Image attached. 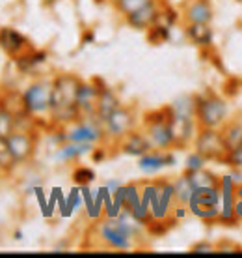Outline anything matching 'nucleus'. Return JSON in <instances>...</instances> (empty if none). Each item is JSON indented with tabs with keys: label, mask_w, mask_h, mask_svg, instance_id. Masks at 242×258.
<instances>
[{
	"label": "nucleus",
	"mask_w": 242,
	"mask_h": 258,
	"mask_svg": "<svg viewBox=\"0 0 242 258\" xmlns=\"http://www.w3.org/2000/svg\"><path fill=\"white\" fill-rule=\"evenodd\" d=\"M170 129L173 137V148H185L198 133V122L194 114H185L170 109Z\"/></svg>",
	"instance_id": "9d476101"
},
{
	"label": "nucleus",
	"mask_w": 242,
	"mask_h": 258,
	"mask_svg": "<svg viewBox=\"0 0 242 258\" xmlns=\"http://www.w3.org/2000/svg\"><path fill=\"white\" fill-rule=\"evenodd\" d=\"M186 174L190 178V183L194 189H209L220 185V178L214 172L207 170V168H201V170H196V172H186Z\"/></svg>",
	"instance_id": "5701e85b"
},
{
	"label": "nucleus",
	"mask_w": 242,
	"mask_h": 258,
	"mask_svg": "<svg viewBox=\"0 0 242 258\" xmlns=\"http://www.w3.org/2000/svg\"><path fill=\"white\" fill-rule=\"evenodd\" d=\"M82 79L73 73H62L52 79V96H51V116L56 127L67 125L80 116L77 109V92Z\"/></svg>",
	"instance_id": "f03ea898"
},
{
	"label": "nucleus",
	"mask_w": 242,
	"mask_h": 258,
	"mask_svg": "<svg viewBox=\"0 0 242 258\" xmlns=\"http://www.w3.org/2000/svg\"><path fill=\"white\" fill-rule=\"evenodd\" d=\"M114 2V8L117 12L123 15V17H127L131 13L138 12L140 8L147 6L149 2H153V0H112Z\"/></svg>",
	"instance_id": "a878e982"
},
{
	"label": "nucleus",
	"mask_w": 242,
	"mask_h": 258,
	"mask_svg": "<svg viewBox=\"0 0 242 258\" xmlns=\"http://www.w3.org/2000/svg\"><path fill=\"white\" fill-rule=\"evenodd\" d=\"M188 210L194 217L205 221V223H218L220 217V185L209 189H194Z\"/></svg>",
	"instance_id": "423d86ee"
},
{
	"label": "nucleus",
	"mask_w": 242,
	"mask_h": 258,
	"mask_svg": "<svg viewBox=\"0 0 242 258\" xmlns=\"http://www.w3.org/2000/svg\"><path fill=\"white\" fill-rule=\"evenodd\" d=\"M235 215H236V219L242 221V197H236V202H235Z\"/></svg>",
	"instance_id": "473e14b6"
},
{
	"label": "nucleus",
	"mask_w": 242,
	"mask_h": 258,
	"mask_svg": "<svg viewBox=\"0 0 242 258\" xmlns=\"http://www.w3.org/2000/svg\"><path fill=\"white\" fill-rule=\"evenodd\" d=\"M162 8H164V2H162V0H153V2H149L147 6L140 8L138 12L127 15L125 21H127V25H131L133 28H136V30H147V28H151L155 23H159Z\"/></svg>",
	"instance_id": "2eb2a0df"
},
{
	"label": "nucleus",
	"mask_w": 242,
	"mask_h": 258,
	"mask_svg": "<svg viewBox=\"0 0 242 258\" xmlns=\"http://www.w3.org/2000/svg\"><path fill=\"white\" fill-rule=\"evenodd\" d=\"M173 193H175V202L177 204H185L188 206V200H190L192 193H194V187L190 183V178L188 174H181L177 180L173 181Z\"/></svg>",
	"instance_id": "b1692460"
},
{
	"label": "nucleus",
	"mask_w": 242,
	"mask_h": 258,
	"mask_svg": "<svg viewBox=\"0 0 242 258\" xmlns=\"http://www.w3.org/2000/svg\"><path fill=\"white\" fill-rule=\"evenodd\" d=\"M175 155L170 150H149L147 154L138 157V168L144 174H157L162 168L175 165Z\"/></svg>",
	"instance_id": "4468645a"
},
{
	"label": "nucleus",
	"mask_w": 242,
	"mask_h": 258,
	"mask_svg": "<svg viewBox=\"0 0 242 258\" xmlns=\"http://www.w3.org/2000/svg\"><path fill=\"white\" fill-rule=\"evenodd\" d=\"M192 249H194V251H212L214 247L210 245V243H205V241H203V243H196Z\"/></svg>",
	"instance_id": "72a5a7b5"
},
{
	"label": "nucleus",
	"mask_w": 242,
	"mask_h": 258,
	"mask_svg": "<svg viewBox=\"0 0 242 258\" xmlns=\"http://www.w3.org/2000/svg\"><path fill=\"white\" fill-rule=\"evenodd\" d=\"M17 167V161L13 159L12 150L8 146L6 139H0V172H12Z\"/></svg>",
	"instance_id": "cd10ccee"
},
{
	"label": "nucleus",
	"mask_w": 242,
	"mask_h": 258,
	"mask_svg": "<svg viewBox=\"0 0 242 258\" xmlns=\"http://www.w3.org/2000/svg\"><path fill=\"white\" fill-rule=\"evenodd\" d=\"M220 133H222L227 152L236 148L238 144H242V120L240 118H231V120L227 118V122L220 127Z\"/></svg>",
	"instance_id": "412c9836"
},
{
	"label": "nucleus",
	"mask_w": 242,
	"mask_h": 258,
	"mask_svg": "<svg viewBox=\"0 0 242 258\" xmlns=\"http://www.w3.org/2000/svg\"><path fill=\"white\" fill-rule=\"evenodd\" d=\"M91 39H93V34H86L84 36V41H91Z\"/></svg>",
	"instance_id": "f704fd0d"
},
{
	"label": "nucleus",
	"mask_w": 242,
	"mask_h": 258,
	"mask_svg": "<svg viewBox=\"0 0 242 258\" xmlns=\"http://www.w3.org/2000/svg\"><path fill=\"white\" fill-rule=\"evenodd\" d=\"M227 103L214 92H205L196 96V122L198 127L220 129L227 122Z\"/></svg>",
	"instance_id": "20e7f679"
},
{
	"label": "nucleus",
	"mask_w": 242,
	"mask_h": 258,
	"mask_svg": "<svg viewBox=\"0 0 242 258\" xmlns=\"http://www.w3.org/2000/svg\"><path fill=\"white\" fill-rule=\"evenodd\" d=\"M144 133L149 139L153 150L173 148V137L172 129H170V109L164 107V109L146 114Z\"/></svg>",
	"instance_id": "39448f33"
},
{
	"label": "nucleus",
	"mask_w": 242,
	"mask_h": 258,
	"mask_svg": "<svg viewBox=\"0 0 242 258\" xmlns=\"http://www.w3.org/2000/svg\"><path fill=\"white\" fill-rule=\"evenodd\" d=\"M0 47L10 54V56H21L28 47V39L15 28H0Z\"/></svg>",
	"instance_id": "a211bd4d"
},
{
	"label": "nucleus",
	"mask_w": 242,
	"mask_h": 258,
	"mask_svg": "<svg viewBox=\"0 0 242 258\" xmlns=\"http://www.w3.org/2000/svg\"><path fill=\"white\" fill-rule=\"evenodd\" d=\"M235 202H236V183L231 174H225L220 178V217L218 223L225 226L238 225V219L235 215Z\"/></svg>",
	"instance_id": "9b49d317"
},
{
	"label": "nucleus",
	"mask_w": 242,
	"mask_h": 258,
	"mask_svg": "<svg viewBox=\"0 0 242 258\" xmlns=\"http://www.w3.org/2000/svg\"><path fill=\"white\" fill-rule=\"evenodd\" d=\"M73 180H75L77 185H89L91 181L95 180V172H93L89 167L80 165V167H77L75 170H73Z\"/></svg>",
	"instance_id": "c85d7f7f"
},
{
	"label": "nucleus",
	"mask_w": 242,
	"mask_h": 258,
	"mask_svg": "<svg viewBox=\"0 0 242 258\" xmlns=\"http://www.w3.org/2000/svg\"><path fill=\"white\" fill-rule=\"evenodd\" d=\"M183 17H185V23L210 25V21L214 17V10H212L210 0H188L183 6Z\"/></svg>",
	"instance_id": "dca6fc26"
},
{
	"label": "nucleus",
	"mask_w": 242,
	"mask_h": 258,
	"mask_svg": "<svg viewBox=\"0 0 242 258\" xmlns=\"http://www.w3.org/2000/svg\"><path fill=\"white\" fill-rule=\"evenodd\" d=\"M185 34L198 47H210L214 41V32L207 23H186Z\"/></svg>",
	"instance_id": "aec40b11"
},
{
	"label": "nucleus",
	"mask_w": 242,
	"mask_h": 258,
	"mask_svg": "<svg viewBox=\"0 0 242 258\" xmlns=\"http://www.w3.org/2000/svg\"><path fill=\"white\" fill-rule=\"evenodd\" d=\"M104 185H106V187H108V191H110V193H115V191H117V189H119L121 185H123V183H121V180H117V178H110V180L106 181V183H104Z\"/></svg>",
	"instance_id": "2f4dec72"
},
{
	"label": "nucleus",
	"mask_w": 242,
	"mask_h": 258,
	"mask_svg": "<svg viewBox=\"0 0 242 258\" xmlns=\"http://www.w3.org/2000/svg\"><path fill=\"white\" fill-rule=\"evenodd\" d=\"M93 148H95L93 144H84V142H62L54 152V159L58 163H73L84 155L91 154Z\"/></svg>",
	"instance_id": "6ab92c4d"
},
{
	"label": "nucleus",
	"mask_w": 242,
	"mask_h": 258,
	"mask_svg": "<svg viewBox=\"0 0 242 258\" xmlns=\"http://www.w3.org/2000/svg\"><path fill=\"white\" fill-rule=\"evenodd\" d=\"M102 127H104L106 139L119 142L133 129H136V114H134V110L131 107L119 105L114 112H110L108 116H106V120L102 122Z\"/></svg>",
	"instance_id": "1a4fd4ad"
},
{
	"label": "nucleus",
	"mask_w": 242,
	"mask_h": 258,
	"mask_svg": "<svg viewBox=\"0 0 242 258\" xmlns=\"http://www.w3.org/2000/svg\"><path fill=\"white\" fill-rule=\"evenodd\" d=\"M101 84L97 81H82L77 92V109L80 116H97V105L101 96Z\"/></svg>",
	"instance_id": "ddd939ff"
},
{
	"label": "nucleus",
	"mask_w": 242,
	"mask_h": 258,
	"mask_svg": "<svg viewBox=\"0 0 242 258\" xmlns=\"http://www.w3.org/2000/svg\"><path fill=\"white\" fill-rule=\"evenodd\" d=\"M45 4H47V6H51V4H56L58 0H43Z\"/></svg>",
	"instance_id": "c9c22d12"
},
{
	"label": "nucleus",
	"mask_w": 242,
	"mask_h": 258,
	"mask_svg": "<svg viewBox=\"0 0 242 258\" xmlns=\"http://www.w3.org/2000/svg\"><path fill=\"white\" fill-rule=\"evenodd\" d=\"M205 163H207V159H205L199 152H196V150H194V152H192V154H188V157H186L185 170H186V172H196V170H201V168H205Z\"/></svg>",
	"instance_id": "c756f323"
},
{
	"label": "nucleus",
	"mask_w": 242,
	"mask_h": 258,
	"mask_svg": "<svg viewBox=\"0 0 242 258\" xmlns=\"http://www.w3.org/2000/svg\"><path fill=\"white\" fill-rule=\"evenodd\" d=\"M51 96H52V81L41 79L32 83L23 92V105L25 110L32 116H45L51 112Z\"/></svg>",
	"instance_id": "0eeeda50"
},
{
	"label": "nucleus",
	"mask_w": 242,
	"mask_h": 258,
	"mask_svg": "<svg viewBox=\"0 0 242 258\" xmlns=\"http://www.w3.org/2000/svg\"><path fill=\"white\" fill-rule=\"evenodd\" d=\"M223 163H227L229 167L236 168V170H242V144H238L236 148L229 150Z\"/></svg>",
	"instance_id": "7c9ffc66"
},
{
	"label": "nucleus",
	"mask_w": 242,
	"mask_h": 258,
	"mask_svg": "<svg viewBox=\"0 0 242 258\" xmlns=\"http://www.w3.org/2000/svg\"><path fill=\"white\" fill-rule=\"evenodd\" d=\"M192 142H194V150L203 155L207 161H225L227 148H225L220 129L198 127V133Z\"/></svg>",
	"instance_id": "6e6552de"
},
{
	"label": "nucleus",
	"mask_w": 242,
	"mask_h": 258,
	"mask_svg": "<svg viewBox=\"0 0 242 258\" xmlns=\"http://www.w3.org/2000/svg\"><path fill=\"white\" fill-rule=\"evenodd\" d=\"M6 142L17 165L28 163L36 154V137L26 129H15L12 135L6 137Z\"/></svg>",
	"instance_id": "f8f14e48"
},
{
	"label": "nucleus",
	"mask_w": 242,
	"mask_h": 258,
	"mask_svg": "<svg viewBox=\"0 0 242 258\" xmlns=\"http://www.w3.org/2000/svg\"><path fill=\"white\" fill-rule=\"evenodd\" d=\"M58 139L62 142H84V144H93L99 146L101 142L106 141L102 122L97 116H78L67 125L58 127Z\"/></svg>",
	"instance_id": "7ed1b4c3"
},
{
	"label": "nucleus",
	"mask_w": 242,
	"mask_h": 258,
	"mask_svg": "<svg viewBox=\"0 0 242 258\" xmlns=\"http://www.w3.org/2000/svg\"><path fill=\"white\" fill-rule=\"evenodd\" d=\"M119 105V97L115 96V92L108 86H102L101 96H99V105H97V118L101 122H104L110 112H114Z\"/></svg>",
	"instance_id": "4be33fe9"
},
{
	"label": "nucleus",
	"mask_w": 242,
	"mask_h": 258,
	"mask_svg": "<svg viewBox=\"0 0 242 258\" xmlns=\"http://www.w3.org/2000/svg\"><path fill=\"white\" fill-rule=\"evenodd\" d=\"M119 148L123 154L133 155V157H140V155L147 154L149 150H153L149 139L146 137L144 131H138V129H133L129 135H125L119 142Z\"/></svg>",
	"instance_id": "f3484780"
},
{
	"label": "nucleus",
	"mask_w": 242,
	"mask_h": 258,
	"mask_svg": "<svg viewBox=\"0 0 242 258\" xmlns=\"http://www.w3.org/2000/svg\"><path fill=\"white\" fill-rule=\"evenodd\" d=\"M15 123H17L15 114L8 107L0 105V139H6L8 135H12L15 131Z\"/></svg>",
	"instance_id": "393cba45"
},
{
	"label": "nucleus",
	"mask_w": 242,
	"mask_h": 258,
	"mask_svg": "<svg viewBox=\"0 0 242 258\" xmlns=\"http://www.w3.org/2000/svg\"><path fill=\"white\" fill-rule=\"evenodd\" d=\"M147 38H149V41L151 43H155V45H159V43H164V41H168L170 39V26L164 25V23H155L151 28H147Z\"/></svg>",
	"instance_id": "bb28decb"
},
{
	"label": "nucleus",
	"mask_w": 242,
	"mask_h": 258,
	"mask_svg": "<svg viewBox=\"0 0 242 258\" xmlns=\"http://www.w3.org/2000/svg\"><path fill=\"white\" fill-rule=\"evenodd\" d=\"M144 228L133 217L129 210H121L117 217H102L93 221L89 228L88 238L93 241L89 247L110 249V251H133L140 247V239L144 238Z\"/></svg>",
	"instance_id": "f257e3e1"
}]
</instances>
